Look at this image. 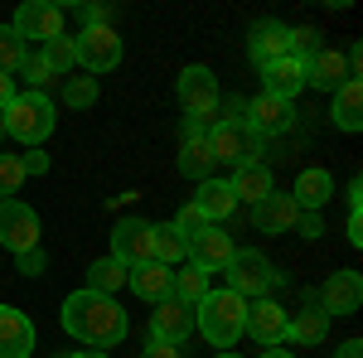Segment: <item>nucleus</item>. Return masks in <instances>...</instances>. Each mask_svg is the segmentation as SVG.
Here are the masks:
<instances>
[{
    "instance_id": "1",
    "label": "nucleus",
    "mask_w": 363,
    "mask_h": 358,
    "mask_svg": "<svg viewBox=\"0 0 363 358\" xmlns=\"http://www.w3.org/2000/svg\"><path fill=\"white\" fill-rule=\"evenodd\" d=\"M58 325H63V334H73L78 344H87V349H112V344H121L126 339V310L112 301V296H97V291H73L68 301H63V310H58Z\"/></svg>"
},
{
    "instance_id": "2",
    "label": "nucleus",
    "mask_w": 363,
    "mask_h": 358,
    "mask_svg": "<svg viewBox=\"0 0 363 358\" xmlns=\"http://www.w3.org/2000/svg\"><path fill=\"white\" fill-rule=\"evenodd\" d=\"M242 320H247V301L242 296H233V291H208L203 301L194 305V330L213 344V349H233L238 339H242Z\"/></svg>"
},
{
    "instance_id": "3",
    "label": "nucleus",
    "mask_w": 363,
    "mask_h": 358,
    "mask_svg": "<svg viewBox=\"0 0 363 358\" xmlns=\"http://www.w3.org/2000/svg\"><path fill=\"white\" fill-rule=\"evenodd\" d=\"M0 121H5V136H15L25 150H39V140L54 136L58 111L44 92H15V102L0 111Z\"/></svg>"
},
{
    "instance_id": "4",
    "label": "nucleus",
    "mask_w": 363,
    "mask_h": 358,
    "mask_svg": "<svg viewBox=\"0 0 363 358\" xmlns=\"http://www.w3.org/2000/svg\"><path fill=\"white\" fill-rule=\"evenodd\" d=\"M179 107L189 111V126L199 131H208L213 121H218V78H213V68H203V63H189L184 73H179Z\"/></svg>"
},
{
    "instance_id": "5",
    "label": "nucleus",
    "mask_w": 363,
    "mask_h": 358,
    "mask_svg": "<svg viewBox=\"0 0 363 358\" xmlns=\"http://www.w3.org/2000/svg\"><path fill=\"white\" fill-rule=\"evenodd\" d=\"M208 150H213V165H262L257 155H262V136H252L247 121L242 116H223V121H213L208 126Z\"/></svg>"
},
{
    "instance_id": "6",
    "label": "nucleus",
    "mask_w": 363,
    "mask_h": 358,
    "mask_svg": "<svg viewBox=\"0 0 363 358\" xmlns=\"http://www.w3.org/2000/svg\"><path fill=\"white\" fill-rule=\"evenodd\" d=\"M223 272H228V291L242 296V301H267V296L277 291V281H281L262 252H242V247L233 252V262H228Z\"/></svg>"
},
{
    "instance_id": "7",
    "label": "nucleus",
    "mask_w": 363,
    "mask_h": 358,
    "mask_svg": "<svg viewBox=\"0 0 363 358\" xmlns=\"http://www.w3.org/2000/svg\"><path fill=\"white\" fill-rule=\"evenodd\" d=\"M73 54L83 63L92 78H102V73H112L116 63H121V34L112 25L107 29H83L78 39H73Z\"/></svg>"
},
{
    "instance_id": "8",
    "label": "nucleus",
    "mask_w": 363,
    "mask_h": 358,
    "mask_svg": "<svg viewBox=\"0 0 363 358\" xmlns=\"http://www.w3.org/2000/svg\"><path fill=\"white\" fill-rule=\"evenodd\" d=\"M0 242L15 257L39 247V213L29 203H20V198H0Z\"/></svg>"
},
{
    "instance_id": "9",
    "label": "nucleus",
    "mask_w": 363,
    "mask_h": 358,
    "mask_svg": "<svg viewBox=\"0 0 363 358\" xmlns=\"http://www.w3.org/2000/svg\"><path fill=\"white\" fill-rule=\"evenodd\" d=\"M10 29H15L25 44H29V39L49 44V39H58V34H63V10H58V5H49V0H25V5L15 10Z\"/></svg>"
},
{
    "instance_id": "10",
    "label": "nucleus",
    "mask_w": 363,
    "mask_h": 358,
    "mask_svg": "<svg viewBox=\"0 0 363 358\" xmlns=\"http://www.w3.org/2000/svg\"><path fill=\"white\" fill-rule=\"evenodd\" d=\"M242 121H247V131L252 136H281V131H291V121H296V102H281V97H267V92H262V97H252L247 102V116H242Z\"/></svg>"
},
{
    "instance_id": "11",
    "label": "nucleus",
    "mask_w": 363,
    "mask_h": 358,
    "mask_svg": "<svg viewBox=\"0 0 363 358\" xmlns=\"http://www.w3.org/2000/svg\"><path fill=\"white\" fill-rule=\"evenodd\" d=\"M189 334H194V305L165 296V301L155 305V315H150V339H165V344H179L184 349Z\"/></svg>"
},
{
    "instance_id": "12",
    "label": "nucleus",
    "mask_w": 363,
    "mask_h": 358,
    "mask_svg": "<svg viewBox=\"0 0 363 358\" xmlns=\"http://www.w3.org/2000/svg\"><path fill=\"white\" fill-rule=\"evenodd\" d=\"M150 228H155V223H145V218H121L112 228V257L121 267L150 262Z\"/></svg>"
},
{
    "instance_id": "13",
    "label": "nucleus",
    "mask_w": 363,
    "mask_h": 358,
    "mask_svg": "<svg viewBox=\"0 0 363 358\" xmlns=\"http://www.w3.org/2000/svg\"><path fill=\"white\" fill-rule=\"evenodd\" d=\"M242 334H252V339L267 344V349H277L281 339H286V305H277L272 296H267V301H247Z\"/></svg>"
},
{
    "instance_id": "14",
    "label": "nucleus",
    "mask_w": 363,
    "mask_h": 358,
    "mask_svg": "<svg viewBox=\"0 0 363 358\" xmlns=\"http://www.w3.org/2000/svg\"><path fill=\"white\" fill-rule=\"evenodd\" d=\"M325 334H330V315L320 310V296L306 291L301 296V310L286 315V339L291 344H325Z\"/></svg>"
},
{
    "instance_id": "15",
    "label": "nucleus",
    "mask_w": 363,
    "mask_h": 358,
    "mask_svg": "<svg viewBox=\"0 0 363 358\" xmlns=\"http://www.w3.org/2000/svg\"><path fill=\"white\" fill-rule=\"evenodd\" d=\"M247 54L257 68H267V63H277V58L291 54V25H281V20H257L247 34Z\"/></svg>"
},
{
    "instance_id": "16",
    "label": "nucleus",
    "mask_w": 363,
    "mask_h": 358,
    "mask_svg": "<svg viewBox=\"0 0 363 358\" xmlns=\"http://www.w3.org/2000/svg\"><path fill=\"white\" fill-rule=\"evenodd\" d=\"M233 237H228L223 228H213V223H208V228H203V233H194V237H189V262H194L199 272H223L228 262H233Z\"/></svg>"
},
{
    "instance_id": "17",
    "label": "nucleus",
    "mask_w": 363,
    "mask_h": 358,
    "mask_svg": "<svg viewBox=\"0 0 363 358\" xmlns=\"http://www.w3.org/2000/svg\"><path fill=\"white\" fill-rule=\"evenodd\" d=\"M262 92L267 97H281V102H296L301 92H306V58H277V63H267L262 68Z\"/></svg>"
},
{
    "instance_id": "18",
    "label": "nucleus",
    "mask_w": 363,
    "mask_h": 358,
    "mask_svg": "<svg viewBox=\"0 0 363 358\" xmlns=\"http://www.w3.org/2000/svg\"><path fill=\"white\" fill-rule=\"evenodd\" d=\"M315 296H320V310L325 315H354L363 305V281H359V272H335Z\"/></svg>"
},
{
    "instance_id": "19",
    "label": "nucleus",
    "mask_w": 363,
    "mask_h": 358,
    "mask_svg": "<svg viewBox=\"0 0 363 358\" xmlns=\"http://www.w3.org/2000/svg\"><path fill=\"white\" fill-rule=\"evenodd\" d=\"M34 354V325L25 310L0 305V358H29Z\"/></svg>"
},
{
    "instance_id": "20",
    "label": "nucleus",
    "mask_w": 363,
    "mask_h": 358,
    "mask_svg": "<svg viewBox=\"0 0 363 358\" xmlns=\"http://www.w3.org/2000/svg\"><path fill=\"white\" fill-rule=\"evenodd\" d=\"M213 150H208V131H199V126H184V140H179V174L184 179H213Z\"/></svg>"
},
{
    "instance_id": "21",
    "label": "nucleus",
    "mask_w": 363,
    "mask_h": 358,
    "mask_svg": "<svg viewBox=\"0 0 363 358\" xmlns=\"http://www.w3.org/2000/svg\"><path fill=\"white\" fill-rule=\"evenodd\" d=\"M339 83H349V58L339 49H315L306 58V87H320V92H335Z\"/></svg>"
},
{
    "instance_id": "22",
    "label": "nucleus",
    "mask_w": 363,
    "mask_h": 358,
    "mask_svg": "<svg viewBox=\"0 0 363 358\" xmlns=\"http://www.w3.org/2000/svg\"><path fill=\"white\" fill-rule=\"evenodd\" d=\"M252 218H257V233H291L296 218H301V208H296L291 194H267V198L252 208Z\"/></svg>"
},
{
    "instance_id": "23",
    "label": "nucleus",
    "mask_w": 363,
    "mask_h": 358,
    "mask_svg": "<svg viewBox=\"0 0 363 358\" xmlns=\"http://www.w3.org/2000/svg\"><path fill=\"white\" fill-rule=\"evenodd\" d=\"M296 208L301 213H320L330 198H335V174L330 169H301V179H296Z\"/></svg>"
},
{
    "instance_id": "24",
    "label": "nucleus",
    "mask_w": 363,
    "mask_h": 358,
    "mask_svg": "<svg viewBox=\"0 0 363 358\" xmlns=\"http://www.w3.org/2000/svg\"><path fill=\"white\" fill-rule=\"evenodd\" d=\"M330 97H335V107H330V121H335L339 131H349V136H354V131L363 126V87H359V78L339 83Z\"/></svg>"
},
{
    "instance_id": "25",
    "label": "nucleus",
    "mask_w": 363,
    "mask_h": 358,
    "mask_svg": "<svg viewBox=\"0 0 363 358\" xmlns=\"http://www.w3.org/2000/svg\"><path fill=\"white\" fill-rule=\"evenodd\" d=\"M150 262H160V267L189 262V237H184L174 223H155V228H150Z\"/></svg>"
},
{
    "instance_id": "26",
    "label": "nucleus",
    "mask_w": 363,
    "mask_h": 358,
    "mask_svg": "<svg viewBox=\"0 0 363 358\" xmlns=\"http://www.w3.org/2000/svg\"><path fill=\"white\" fill-rule=\"evenodd\" d=\"M199 213H203V218L213 223V228H218V223L223 218H233V208H238V194H233V184H228V179H203V184H199Z\"/></svg>"
},
{
    "instance_id": "27",
    "label": "nucleus",
    "mask_w": 363,
    "mask_h": 358,
    "mask_svg": "<svg viewBox=\"0 0 363 358\" xmlns=\"http://www.w3.org/2000/svg\"><path fill=\"white\" fill-rule=\"evenodd\" d=\"M228 184H233V194H238V203H252V208H257L267 194H277V179H272L267 165H242Z\"/></svg>"
},
{
    "instance_id": "28",
    "label": "nucleus",
    "mask_w": 363,
    "mask_h": 358,
    "mask_svg": "<svg viewBox=\"0 0 363 358\" xmlns=\"http://www.w3.org/2000/svg\"><path fill=\"white\" fill-rule=\"evenodd\" d=\"M213 286H208V272H199L194 262H179V267H169V296L184 305H199L208 296Z\"/></svg>"
},
{
    "instance_id": "29",
    "label": "nucleus",
    "mask_w": 363,
    "mask_h": 358,
    "mask_svg": "<svg viewBox=\"0 0 363 358\" xmlns=\"http://www.w3.org/2000/svg\"><path fill=\"white\" fill-rule=\"evenodd\" d=\"M126 286L136 291L140 301H155V305H160L169 296V267H160V262H140V267H131Z\"/></svg>"
},
{
    "instance_id": "30",
    "label": "nucleus",
    "mask_w": 363,
    "mask_h": 358,
    "mask_svg": "<svg viewBox=\"0 0 363 358\" xmlns=\"http://www.w3.org/2000/svg\"><path fill=\"white\" fill-rule=\"evenodd\" d=\"M126 276H131V267H121L116 257H102V262L87 267V291L112 296V301H116V291H126Z\"/></svg>"
},
{
    "instance_id": "31",
    "label": "nucleus",
    "mask_w": 363,
    "mask_h": 358,
    "mask_svg": "<svg viewBox=\"0 0 363 358\" xmlns=\"http://www.w3.org/2000/svg\"><path fill=\"white\" fill-rule=\"evenodd\" d=\"M25 58H29V44L10 25H0V73H20Z\"/></svg>"
},
{
    "instance_id": "32",
    "label": "nucleus",
    "mask_w": 363,
    "mask_h": 358,
    "mask_svg": "<svg viewBox=\"0 0 363 358\" xmlns=\"http://www.w3.org/2000/svg\"><path fill=\"white\" fill-rule=\"evenodd\" d=\"M44 63H49L58 78H63V73L78 63V54H73V39H63V34H58V39H49V44H44Z\"/></svg>"
},
{
    "instance_id": "33",
    "label": "nucleus",
    "mask_w": 363,
    "mask_h": 358,
    "mask_svg": "<svg viewBox=\"0 0 363 358\" xmlns=\"http://www.w3.org/2000/svg\"><path fill=\"white\" fill-rule=\"evenodd\" d=\"M20 78L29 83V92H39V87H49V83H54L58 73L49 68V63H44V54H29L25 63H20Z\"/></svg>"
},
{
    "instance_id": "34",
    "label": "nucleus",
    "mask_w": 363,
    "mask_h": 358,
    "mask_svg": "<svg viewBox=\"0 0 363 358\" xmlns=\"http://www.w3.org/2000/svg\"><path fill=\"white\" fill-rule=\"evenodd\" d=\"M63 102L68 107H92L97 102V78H73V83H63Z\"/></svg>"
},
{
    "instance_id": "35",
    "label": "nucleus",
    "mask_w": 363,
    "mask_h": 358,
    "mask_svg": "<svg viewBox=\"0 0 363 358\" xmlns=\"http://www.w3.org/2000/svg\"><path fill=\"white\" fill-rule=\"evenodd\" d=\"M20 184H25V165H20V155H0V198L20 194Z\"/></svg>"
},
{
    "instance_id": "36",
    "label": "nucleus",
    "mask_w": 363,
    "mask_h": 358,
    "mask_svg": "<svg viewBox=\"0 0 363 358\" xmlns=\"http://www.w3.org/2000/svg\"><path fill=\"white\" fill-rule=\"evenodd\" d=\"M174 228H179L184 237H194V233H203V228H208V218L199 213V203H184V208L174 213Z\"/></svg>"
},
{
    "instance_id": "37",
    "label": "nucleus",
    "mask_w": 363,
    "mask_h": 358,
    "mask_svg": "<svg viewBox=\"0 0 363 358\" xmlns=\"http://www.w3.org/2000/svg\"><path fill=\"white\" fill-rule=\"evenodd\" d=\"M15 272H25V276H44L49 272V257H44V247H29L15 257Z\"/></svg>"
},
{
    "instance_id": "38",
    "label": "nucleus",
    "mask_w": 363,
    "mask_h": 358,
    "mask_svg": "<svg viewBox=\"0 0 363 358\" xmlns=\"http://www.w3.org/2000/svg\"><path fill=\"white\" fill-rule=\"evenodd\" d=\"M140 358H184V349H179V344H165V339H150Z\"/></svg>"
},
{
    "instance_id": "39",
    "label": "nucleus",
    "mask_w": 363,
    "mask_h": 358,
    "mask_svg": "<svg viewBox=\"0 0 363 358\" xmlns=\"http://www.w3.org/2000/svg\"><path fill=\"white\" fill-rule=\"evenodd\" d=\"M20 165H25V174H49V155L44 150H25Z\"/></svg>"
},
{
    "instance_id": "40",
    "label": "nucleus",
    "mask_w": 363,
    "mask_h": 358,
    "mask_svg": "<svg viewBox=\"0 0 363 358\" xmlns=\"http://www.w3.org/2000/svg\"><path fill=\"white\" fill-rule=\"evenodd\" d=\"M296 228H301V237H320V233H325V218H320V213H301Z\"/></svg>"
},
{
    "instance_id": "41",
    "label": "nucleus",
    "mask_w": 363,
    "mask_h": 358,
    "mask_svg": "<svg viewBox=\"0 0 363 358\" xmlns=\"http://www.w3.org/2000/svg\"><path fill=\"white\" fill-rule=\"evenodd\" d=\"M349 242L363 247V203H359V208H349Z\"/></svg>"
},
{
    "instance_id": "42",
    "label": "nucleus",
    "mask_w": 363,
    "mask_h": 358,
    "mask_svg": "<svg viewBox=\"0 0 363 358\" xmlns=\"http://www.w3.org/2000/svg\"><path fill=\"white\" fill-rule=\"evenodd\" d=\"M10 102H15V78H10V73H0V111L10 107Z\"/></svg>"
},
{
    "instance_id": "43",
    "label": "nucleus",
    "mask_w": 363,
    "mask_h": 358,
    "mask_svg": "<svg viewBox=\"0 0 363 358\" xmlns=\"http://www.w3.org/2000/svg\"><path fill=\"white\" fill-rule=\"evenodd\" d=\"M339 358H363V339H344L339 344Z\"/></svg>"
},
{
    "instance_id": "44",
    "label": "nucleus",
    "mask_w": 363,
    "mask_h": 358,
    "mask_svg": "<svg viewBox=\"0 0 363 358\" xmlns=\"http://www.w3.org/2000/svg\"><path fill=\"white\" fill-rule=\"evenodd\" d=\"M68 358H107L102 349H78V354H68Z\"/></svg>"
},
{
    "instance_id": "45",
    "label": "nucleus",
    "mask_w": 363,
    "mask_h": 358,
    "mask_svg": "<svg viewBox=\"0 0 363 358\" xmlns=\"http://www.w3.org/2000/svg\"><path fill=\"white\" fill-rule=\"evenodd\" d=\"M262 358H296V354H291V349H267Z\"/></svg>"
},
{
    "instance_id": "46",
    "label": "nucleus",
    "mask_w": 363,
    "mask_h": 358,
    "mask_svg": "<svg viewBox=\"0 0 363 358\" xmlns=\"http://www.w3.org/2000/svg\"><path fill=\"white\" fill-rule=\"evenodd\" d=\"M213 358H242V354H213Z\"/></svg>"
},
{
    "instance_id": "47",
    "label": "nucleus",
    "mask_w": 363,
    "mask_h": 358,
    "mask_svg": "<svg viewBox=\"0 0 363 358\" xmlns=\"http://www.w3.org/2000/svg\"><path fill=\"white\" fill-rule=\"evenodd\" d=\"M0 140H5V121H0Z\"/></svg>"
},
{
    "instance_id": "48",
    "label": "nucleus",
    "mask_w": 363,
    "mask_h": 358,
    "mask_svg": "<svg viewBox=\"0 0 363 358\" xmlns=\"http://www.w3.org/2000/svg\"><path fill=\"white\" fill-rule=\"evenodd\" d=\"M58 358H68V354H58Z\"/></svg>"
}]
</instances>
